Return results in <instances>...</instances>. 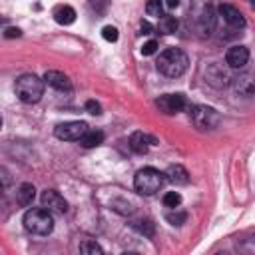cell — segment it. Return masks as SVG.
<instances>
[{
    "mask_svg": "<svg viewBox=\"0 0 255 255\" xmlns=\"http://www.w3.org/2000/svg\"><path fill=\"white\" fill-rule=\"evenodd\" d=\"M155 66H157V72L163 74L165 78H179L181 74H185L189 66V58L179 48H167L159 54Z\"/></svg>",
    "mask_w": 255,
    "mask_h": 255,
    "instance_id": "1",
    "label": "cell"
},
{
    "mask_svg": "<svg viewBox=\"0 0 255 255\" xmlns=\"http://www.w3.org/2000/svg\"><path fill=\"white\" fill-rule=\"evenodd\" d=\"M24 227L28 233L32 235H50L52 229H54V217H52V211L46 209L44 205L42 207H32L24 213Z\"/></svg>",
    "mask_w": 255,
    "mask_h": 255,
    "instance_id": "2",
    "label": "cell"
},
{
    "mask_svg": "<svg viewBox=\"0 0 255 255\" xmlns=\"http://www.w3.org/2000/svg\"><path fill=\"white\" fill-rule=\"evenodd\" d=\"M44 80H40L38 76L34 74H22L16 84H14V90H16V96L20 102L24 104H36L40 102L42 94H44Z\"/></svg>",
    "mask_w": 255,
    "mask_h": 255,
    "instance_id": "3",
    "label": "cell"
},
{
    "mask_svg": "<svg viewBox=\"0 0 255 255\" xmlns=\"http://www.w3.org/2000/svg\"><path fill=\"white\" fill-rule=\"evenodd\" d=\"M165 173H161L155 167H141L135 177H133V187L137 193L141 195H153L161 189V185L165 183Z\"/></svg>",
    "mask_w": 255,
    "mask_h": 255,
    "instance_id": "4",
    "label": "cell"
},
{
    "mask_svg": "<svg viewBox=\"0 0 255 255\" xmlns=\"http://www.w3.org/2000/svg\"><path fill=\"white\" fill-rule=\"evenodd\" d=\"M189 114H191L193 126L199 128V129H213V128L219 124V114H217L213 108H209V106L197 104V106L191 108Z\"/></svg>",
    "mask_w": 255,
    "mask_h": 255,
    "instance_id": "5",
    "label": "cell"
},
{
    "mask_svg": "<svg viewBox=\"0 0 255 255\" xmlns=\"http://www.w3.org/2000/svg\"><path fill=\"white\" fill-rule=\"evenodd\" d=\"M86 131H88L86 122H64L54 128V135L64 141H80Z\"/></svg>",
    "mask_w": 255,
    "mask_h": 255,
    "instance_id": "6",
    "label": "cell"
},
{
    "mask_svg": "<svg viewBox=\"0 0 255 255\" xmlns=\"http://www.w3.org/2000/svg\"><path fill=\"white\" fill-rule=\"evenodd\" d=\"M229 84H231V90L235 96H241V98L255 96V74H251V72L237 74L235 78H231Z\"/></svg>",
    "mask_w": 255,
    "mask_h": 255,
    "instance_id": "7",
    "label": "cell"
},
{
    "mask_svg": "<svg viewBox=\"0 0 255 255\" xmlns=\"http://www.w3.org/2000/svg\"><path fill=\"white\" fill-rule=\"evenodd\" d=\"M195 26L201 36H209L215 30V10L209 2H205L197 12H195Z\"/></svg>",
    "mask_w": 255,
    "mask_h": 255,
    "instance_id": "8",
    "label": "cell"
},
{
    "mask_svg": "<svg viewBox=\"0 0 255 255\" xmlns=\"http://www.w3.org/2000/svg\"><path fill=\"white\" fill-rule=\"evenodd\" d=\"M155 106H157L163 114L173 116V114L181 112V110L187 106V100H185L183 94H163V96H159V98L155 100Z\"/></svg>",
    "mask_w": 255,
    "mask_h": 255,
    "instance_id": "9",
    "label": "cell"
},
{
    "mask_svg": "<svg viewBox=\"0 0 255 255\" xmlns=\"http://www.w3.org/2000/svg\"><path fill=\"white\" fill-rule=\"evenodd\" d=\"M40 201L46 209H50L54 213H66L68 211V201L56 189H44L40 195Z\"/></svg>",
    "mask_w": 255,
    "mask_h": 255,
    "instance_id": "10",
    "label": "cell"
},
{
    "mask_svg": "<svg viewBox=\"0 0 255 255\" xmlns=\"http://www.w3.org/2000/svg\"><path fill=\"white\" fill-rule=\"evenodd\" d=\"M225 62H227L229 68L239 70V68H243V66L249 62V50H247L245 46H241V44L231 46V48L227 50V54H225Z\"/></svg>",
    "mask_w": 255,
    "mask_h": 255,
    "instance_id": "11",
    "label": "cell"
},
{
    "mask_svg": "<svg viewBox=\"0 0 255 255\" xmlns=\"http://www.w3.org/2000/svg\"><path fill=\"white\" fill-rule=\"evenodd\" d=\"M219 14H221V18L231 28H235V30L245 28V18H243V14L235 6H231V4H219Z\"/></svg>",
    "mask_w": 255,
    "mask_h": 255,
    "instance_id": "12",
    "label": "cell"
},
{
    "mask_svg": "<svg viewBox=\"0 0 255 255\" xmlns=\"http://www.w3.org/2000/svg\"><path fill=\"white\" fill-rule=\"evenodd\" d=\"M44 82L48 86H52L54 90H60V92H70V88H72L70 78L64 72H58V70H48L44 74Z\"/></svg>",
    "mask_w": 255,
    "mask_h": 255,
    "instance_id": "13",
    "label": "cell"
},
{
    "mask_svg": "<svg viewBox=\"0 0 255 255\" xmlns=\"http://www.w3.org/2000/svg\"><path fill=\"white\" fill-rule=\"evenodd\" d=\"M153 143H155V139H153L151 135L143 133V131H133L131 137H129V147H131L135 153H139V155L147 153L149 145H153Z\"/></svg>",
    "mask_w": 255,
    "mask_h": 255,
    "instance_id": "14",
    "label": "cell"
},
{
    "mask_svg": "<svg viewBox=\"0 0 255 255\" xmlns=\"http://www.w3.org/2000/svg\"><path fill=\"white\" fill-rule=\"evenodd\" d=\"M205 82H209V84L215 86V88H221V86H225V84L231 82V80H227V72H225L219 64H211V66L207 68V72H205Z\"/></svg>",
    "mask_w": 255,
    "mask_h": 255,
    "instance_id": "15",
    "label": "cell"
},
{
    "mask_svg": "<svg viewBox=\"0 0 255 255\" xmlns=\"http://www.w3.org/2000/svg\"><path fill=\"white\" fill-rule=\"evenodd\" d=\"M165 177H167V181H171V183H175V185H185V183H189V173H187V169H185L183 165H179V163L169 165L167 171H165Z\"/></svg>",
    "mask_w": 255,
    "mask_h": 255,
    "instance_id": "16",
    "label": "cell"
},
{
    "mask_svg": "<svg viewBox=\"0 0 255 255\" xmlns=\"http://www.w3.org/2000/svg\"><path fill=\"white\" fill-rule=\"evenodd\" d=\"M34 197H36V187H34L32 183H22V185L18 187V191H16V201H18L22 207L32 205Z\"/></svg>",
    "mask_w": 255,
    "mask_h": 255,
    "instance_id": "17",
    "label": "cell"
},
{
    "mask_svg": "<svg viewBox=\"0 0 255 255\" xmlns=\"http://www.w3.org/2000/svg\"><path fill=\"white\" fill-rule=\"evenodd\" d=\"M54 20L58 22V24H62V26H70V24H74V20H76V10L72 8V6H58L56 10H54Z\"/></svg>",
    "mask_w": 255,
    "mask_h": 255,
    "instance_id": "18",
    "label": "cell"
},
{
    "mask_svg": "<svg viewBox=\"0 0 255 255\" xmlns=\"http://www.w3.org/2000/svg\"><path fill=\"white\" fill-rule=\"evenodd\" d=\"M104 141V131L102 129H88L84 133V137L80 139V143L84 147H98Z\"/></svg>",
    "mask_w": 255,
    "mask_h": 255,
    "instance_id": "19",
    "label": "cell"
},
{
    "mask_svg": "<svg viewBox=\"0 0 255 255\" xmlns=\"http://www.w3.org/2000/svg\"><path fill=\"white\" fill-rule=\"evenodd\" d=\"M157 28H159L161 34H173L177 30V18L175 16H169V14L167 16H161Z\"/></svg>",
    "mask_w": 255,
    "mask_h": 255,
    "instance_id": "20",
    "label": "cell"
},
{
    "mask_svg": "<svg viewBox=\"0 0 255 255\" xmlns=\"http://www.w3.org/2000/svg\"><path fill=\"white\" fill-rule=\"evenodd\" d=\"M131 225H133V229H137L141 235H145V237H153L155 227H153V223H151L149 219H139V221H133Z\"/></svg>",
    "mask_w": 255,
    "mask_h": 255,
    "instance_id": "21",
    "label": "cell"
},
{
    "mask_svg": "<svg viewBox=\"0 0 255 255\" xmlns=\"http://www.w3.org/2000/svg\"><path fill=\"white\" fill-rule=\"evenodd\" d=\"M80 253H90V255H102V247L96 241H82L80 243Z\"/></svg>",
    "mask_w": 255,
    "mask_h": 255,
    "instance_id": "22",
    "label": "cell"
},
{
    "mask_svg": "<svg viewBox=\"0 0 255 255\" xmlns=\"http://www.w3.org/2000/svg\"><path fill=\"white\" fill-rule=\"evenodd\" d=\"M179 203H181V195H179L177 191H167V193L163 195V205H165V207L173 209V207H179Z\"/></svg>",
    "mask_w": 255,
    "mask_h": 255,
    "instance_id": "23",
    "label": "cell"
},
{
    "mask_svg": "<svg viewBox=\"0 0 255 255\" xmlns=\"http://www.w3.org/2000/svg\"><path fill=\"white\" fill-rule=\"evenodd\" d=\"M165 219H167L171 225H181V223H185L187 213H185V211H175V207H173V211L165 213Z\"/></svg>",
    "mask_w": 255,
    "mask_h": 255,
    "instance_id": "24",
    "label": "cell"
},
{
    "mask_svg": "<svg viewBox=\"0 0 255 255\" xmlns=\"http://www.w3.org/2000/svg\"><path fill=\"white\" fill-rule=\"evenodd\" d=\"M161 8H163L161 0H147V4H145V12L149 16H155V18H161L163 16L161 14Z\"/></svg>",
    "mask_w": 255,
    "mask_h": 255,
    "instance_id": "25",
    "label": "cell"
},
{
    "mask_svg": "<svg viewBox=\"0 0 255 255\" xmlns=\"http://www.w3.org/2000/svg\"><path fill=\"white\" fill-rule=\"evenodd\" d=\"M102 36H104V40H108V42H116L118 40V28L116 26H104L102 28Z\"/></svg>",
    "mask_w": 255,
    "mask_h": 255,
    "instance_id": "26",
    "label": "cell"
},
{
    "mask_svg": "<svg viewBox=\"0 0 255 255\" xmlns=\"http://www.w3.org/2000/svg\"><path fill=\"white\" fill-rule=\"evenodd\" d=\"M86 110H88V114H92V116H100V114H102V106H100L96 100H88V102H86Z\"/></svg>",
    "mask_w": 255,
    "mask_h": 255,
    "instance_id": "27",
    "label": "cell"
},
{
    "mask_svg": "<svg viewBox=\"0 0 255 255\" xmlns=\"http://www.w3.org/2000/svg\"><path fill=\"white\" fill-rule=\"evenodd\" d=\"M155 52H157V42H155V40L145 42L143 48H141V54H143V56H151V54H155Z\"/></svg>",
    "mask_w": 255,
    "mask_h": 255,
    "instance_id": "28",
    "label": "cell"
},
{
    "mask_svg": "<svg viewBox=\"0 0 255 255\" xmlns=\"http://www.w3.org/2000/svg\"><path fill=\"white\" fill-rule=\"evenodd\" d=\"M139 30H141V34H145V36H149L151 32H153V26L147 22V20H141L139 22Z\"/></svg>",
    "mask_w": 255,
    "mask_h": 255,
    "instance_id": "29",
    "label": "cell"
},
{
    "mask_svg": "<svg viewBox=\"0 0 255 255\" xmlns=\"http://www.w3.org/2000/svg\"><path fill=\"white\" fill-rule=\"evenodd\" d=\"M20 34H22V32H20L18 28H6V34H4V36H6V38H18Z\"/></svg>",
    "mask_w": 255,
    "mask_h": 255,
    "instance_id": "30",
    "label": "cell"
},
{
    "mask_svg": "<svg viewBox=\"0 0 255 255\" xmlns=\"http://www.w3.org/2000/svg\"><path fill=\"white\" fill-rule=\"evenodd\" d=\"M165 6L167 8H177L179 6V0H165Z\"/></svg>",
    "mask_w": 255,
    "mask_h": 255,
    "instance_id": "31",
    "label": "cell"
}]
</instances>
